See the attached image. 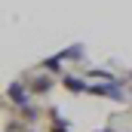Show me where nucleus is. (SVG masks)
<instances>
[{"mask_svg": "<svg viewBox=\"0 0 132 132\" xmlns=\"http://www.w3.org/2000/svg\"><path fill=\"white\" fill-rule=\"evenodd\" d=\"M9 95H12V101H15V104H25V92H22V86H19V83H15V86H9Z\"/></svg>", "mask_w": 132, "mask_h": 132, "instance_id": "f257e3e1", "label": "nucleus"}]
</instances>
